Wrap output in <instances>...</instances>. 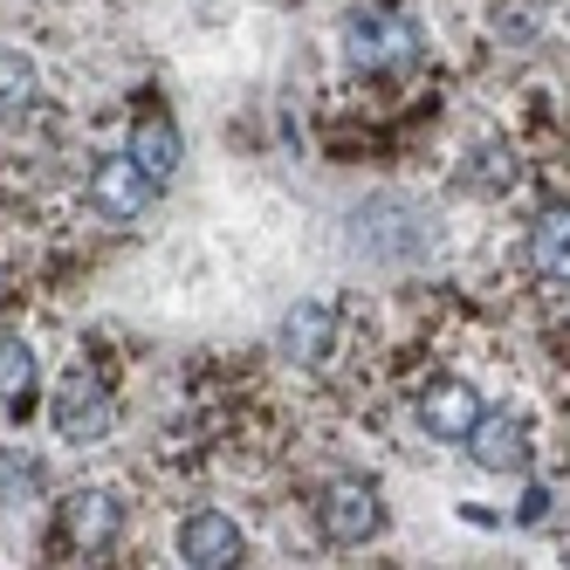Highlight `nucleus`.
<instances>
[{"label": "nucleus", "instance_id": "nucleus-1", "mask_svg": "<svg viewBox=\"0 0 570 570\" xmlns=\"http://www.w3.org/2000/svg\"><path fill=\"white\" fill-rule=\"evenodd\" d=\"M337 56L351 76H413L426 62V28L399 0H379V8H357L337 28Z\"/></svg>", "mask_w": 570, "mask_h": 570}, {"label": "nucleus", "instance_id": "nucleus-2", "mask_svg": "<svg viewBox=\"0 0 570 570\" xmlns=\"http://www.w3.org/2000/svg\"><path fill=\"white\" fill-rule=\"evenodd\" d=\"M316 529H323V543H337V550L372 543L379 529H385V495H379V481H364V474L323 481V495H316Z\"/></svg>", "mask_w": 570, "mask_h": 570}, {"label": "nucleus", "instance_id": "nucleus-3", "mask_svg": "<svg viewBox=\"0 0 570 570\" xmlns=\"http://www.w3.org/2000/svg\"><path fill=\"white\" fill-rule=\"evenodd\" d=\"M49 426H56L62 446H97V440H110V426H117V399L104 392V379L69 372V379L56 385V399H49Z\"/></svg>", "mask_w": 570, "mask_h": 570}, {"label": "nucleus", "instance_id": "nucleus-4", "mask_svg": "<svg viewBox=\"0 0 570 570\" xmlns=\"http://www.w3.org/2000/svg\"><path fill=\"white\" fill-rule=\"evenodd\" d=\"M468 454L488 474H529V468H537V433H529V413H522L515 399L509 405H488L481 426L468 433Z\"/></svg>", "mask_w": 570, "mask_h": 570}, {"label": "nucleus", "instance_id": "nucleus-5", "mask_svg": "<svg viewBox=\"0 0 570 570\" xmlns=\"http://www.w3.org/2000/svg\"><path fill=\"white\" fill-rule=\"evenodd\" d=\"M481 413H488V399H481L474 379H426L420 399H413L420 433H433V440H446V446H468V433L481 426Z\"/></svg>", "mask_w": 570, "mask_h": 570}, {"label": "nucleus", "instance_id": "nucleus-6", "mask_svg": "<svg viewBox=\"0 0 570 570\" xmlns=\"http://www.w3.org/2000/svg\"><path fill=\"white\" fill-rule=\"evenodd\" d=\"M117 537H125V502L110 488H69L62 495V543L76 557H104Z\"/></svg>", "mask_w": 570, "mask_h": 570}, {"label": "nucleus", "instance_id": "nucleus-7", "mask_svg": "<svg viewBox=\"0 0 570 570\" xmlns=\"http://www.w3.org/2000/svg\"><path fill=\"white\" fill-rule=\"evenodd\" d=\"M179 563L193 570H234V563H248V537H240V522L220 515V509H199L179 522V537H173Z\"/></svg>", "mask_w": 570, "mask_h": 570}, {"label": "nucleus", "instance_id": "nucleus-8", "mask_svg": "<svg viewBox=\"0 0 570 570\" xmlns=\"http://www.w3.org/2000/svg\"><path fill=\"white\" fill-rule=\"evenodd\" d=\"M158 199V186L138 173V158L131 151H117V158H97V173H90V207L117 227H131L145 207Z\"/></svg>", "mask_w": 570, "mask_h": 570}, {"label": "nucleus", "instance_id": "nucleus-9", "mask_svg": "<svg viewBox=\"0 0 570 570\" xmlns=\"http://www.w3.org/2000/svg\"><path fill=\"white\" fill-rule=\"evenodd\" d=\"M275 351L289 364H323L337 351V309L331 303H296L282 316V331H275Z\"/></svg>", "mask_w": 570, "mask_h": 570}, {"label": "nucleus", "instance_id": "nucleus-10", "mask_svg": "<svg viewBox=\"0 0 570 570\" xmlns=\"http://www.w3.org/2000/svg\"><path fill=\"white\" fill-rule=\"evenodd\" d=\"M529 275L550 289H570V199L529 220Z\"/></svg>", "mask_w": 570, "mask_h": 570}, {"label": "nucleus", "instance_id": "nucleus-11", "mask_svg": "<svg viewBox=\"0 0 570 570\" xmlns=\"http://www.w3.org/2000/svg\"><path fill=\"white\" fill-rule=\"evenodd\" d=\"M125 151L138 158V173H145L151 186H173V179H179V166H186V138H179L173 117H145V125H131Z\"/></svg>", "mask_w": 570, "mask_h": 570}, {"label": "nucleus", "instance_id": "nucleus-12", "mask_svg": "<svg viewBox=\"0 0 570 570\" xmlns=\"http://www.w3.org/2000/svg\"><path fill=\"white\" fill-rule=\"evenodd\" d=\"M28 399H35V351L21 331L0 323V413H28Z\"/></svg>", "mask_w": 570, "mask_h": 570}, {"label": "nucleus", "instance_id": "nucleus-13", "mask_svg": "<svg viewBox=\"0 0 570 570\" xmlns=\"http://www.w3.org/2000/svg\"><path fill=\"white\" fill-rule=\"evenodd\" d=\"M35 97H42V83H35V62L21 49H0V125H21V117L35 110Z\"/></svg>", "mask_w": 570, "mask_h": 570}, {"label": "nucleus", "instance_id": "nucleus-14", "mask_svg": "<svg viewBox=\"0 0 570 570\" xmlns=\"http://www.w3.org/2000/svg\"><path fill=\"white\" fill-rule=\"evenodd\" d=\"M35 488H42V468L28 454H14V446H0V502H28Z\"/></svg>", "mask_w": 570, "mask_h": 570}, {"label": "nucleus", "instance_id": "nucleus-15", "mask_svg": "<svg viewBox=\"0 0 570 570\" xmlns=\"http://www.w3.org/2000/svg\"><path fill=\"white\" fill-rule=\"evenodd\" d=\"M495 35L502 42H529L537 35V0H495Z\"/></svg>", "mask_w": 570, "mask_h": 570}, {"label": "nucleus", "instance_id": "nucleus-16", "mask_svg": "<svg viewBox=\"0 0 570 570\" xmlns=\"http://www.w3.org/2000/svg\"><path fill=\"white\" fill-rule=\"evenodd\" d=\"M563 557H570V543H563Z\"/></svg>", "mask_w": 570, "mask_h": 570}]
</instances>
